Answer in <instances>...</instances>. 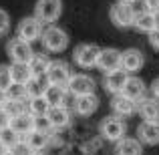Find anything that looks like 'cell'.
Segmentation results:
<instances>
[{"label": "cell", "mask_w": 159, "mask_h": 155, "mask_svg": "<svg viewBox=\"0 0 159 155\" xmlns=\"http://www.w3.org/2000/svg\"><path fill=\"white\" fill-rule=\"evenodd\" d=\"M99 131H101L103 139L111 141V143H119L121 139H125V133H127V123H125L123 117L109 115V117H105V119L101 121Z\"/></svg>", "instance_id": "obj_1"}, {"label": "cell", "mask_w": 159, "mask_h": 155, "mask_svg": "<svg viewBox=\"0 0 159 155\" xmlns=\"http://www.w3.org/2000/svg\"><path fill=\"white\" fill-rule=\"evenodd\" d=\"M6 54L14 65H28L34 57V51H32L30 43L22 40L20 36H14L6 43Z\"/></svg>", "instance_id": "obj_2"}, {"label": "cell", "mask_w": 159, "mask_h": 155, "mask_svg": "<svg viewBox=\"0 0 159 155\" xmlns=\"http://www.w3.org/2000/svg\"><path fill=\"white\" fill-rule=\"evenodd\" d=\"M40 43H43L44 51H48V52H62L69 47V36H66V32L62 28L52 24V26L44 28L43 36H40Z\"/></svg>", "instance_id": "obj_3"}, {"label": "cell", "mask_w": 159, "mask_h": 155, "mask_svg": "<svg viewBox=\"0 0 159 155\" xmlns=\"http://www.w3.org/2000/svg\"><path fill=\"white\" fill-rule=\"evenodd\" d=\"M62 12V0H39L34 6V16L40 22H47L48 26H52Z\"/></svg>", "instance_id": "obj_4"}, {"label": "cell", "mask_w": 159, "mask_h": 155, "mask_svg": "<svg viewBox=\"0 0 159 155\" xmlns=\"http://www.w3.org/2000/svg\"><path fill=\"white\" fill-rule=\"evenodd\" d=\"M101 51L103 48H99L97 44H93V43H83V44H79V47L75 48L73 58L81 69H93V66H97Z\"/></svg>", "instance_id": "obj_5"}, {"label": "cell", "mask_w": 159, "mask_h": 155, "mask_svg": "<svg viewBox=\"0 0 159 155\" xmlns=\"http://www.w3.org/2000/svg\"><path fill=\"white\" fill-rule=\"evenodd\" d=\"M70 77H73V73H70L69 65H66L65 61H52L51 66H48V71H47V83L52 85V87H62V89H66Z\"/></svg>", "instance_id": "obj_6"}, {"label": "cell", "mask_w": 159, "mask_h": 155, "mask_svg": "<svg viewBox=\"0 0 159 155\" xmlns=\"http://www.w3.org/2000/svg\"><path fill=\"white\" fill-rule=\"evenodd\" d=\"M95 79L89 77V75H83V73H77L70 77L69 85H66V91L70 95H75V99L79 97H85V95H93L95 93Z\"/></svg>", "instance_id": "obj_7"}, {"label": "cell", "mask_w": 159, "mask_h": 155, "mask_svg": "<svg viewBox=\"0 0 159 155\" xmlns=\"http://www.w3.org/2000/svg\"><path fill=\"white\" fill-rule=\"evenodd\" d=\"M135 8L133 6H127V4H113L111 10H109V18H111V22L115 24V26L119 28H127V26H133V22H135Z\"/></svg>", "instance_id": "obj_8"}, {"label": "cell", "mask_w": 159, "mask_h": 155, "mask_svg": "<svg viewBox=\"0 0 159 155\" xmlns=\"http://www.w3.org/2000/svg\"><path fill=\"white\" fill-rule=\"evenodd\" d=\"M44 28H43V22H40L36 16H26V18L20 20L18 24V34L22 40H26V43H34V40H39L40 36H43Z\"/></svg>", "instance_id": "obj_9"}, {"label": "cell", "mask_w": 159, "mask_h": 155, "mask_svg": "<svg viewBox=\"0 0 159 155\" xmlns=\"http://www.w3.org/2000/svg\"><path fill=\"white\" fill-rule=\"evenodd\" d=\"M129 77H131V75L125 73L123 69H117V71H113V73L105 75V79H103V87H105L107 93H111L113 97H117V95L123 93V89H125V85H127Z\"/></svg>", "instance_id": "obj_10"}, {"label": "cell", "mask_w": 159, "mask_h": 155, "mask_svg": "<svg viewBox=\"0 0 159 155\" xmlns=\"http://www.w3.org/2000/svg\"><path fill=\"white\" fill-rule=\"evenodd\" d=\"M97 69L105 75L121 69V52L117 48H103L101 54H99V61H97Z\"/></svg>", "instance_id": "obj_11"}, {"label": "cell", "mask_w": 159, "mask_h": 155, "mask_svg": "<svg viewBox=\"0 0 159 155\" xmlns=\"http://www.w3.org/2000/svg\"><path fill=\"white\" fill-rule=\"evenodd\" d=\"M137 113L143 123H159V101L153 97H143L137 103Z\"/></svg>", "instance_id": "obj_12"}, {"label": "cell", "mask_w": 159, "mask_h": 155, "mask_svg": "<svg viewBox=\"0 0 159 155\" xmlns=\"http://www.w3.org/2000/svg\"><path fill=\"white\" fill-rule=\"evenodd\" d=\"M143 62H145V57L139 48H127V51L121 52V69L129 75L137 73L143 66Z\"/></svg>", "instance_id": "obj_13"}, {"label": "cell", "mask_w": 159, "mask_h": 155, "mask_svg": "<svg viewBox=\"0 0 159 155\" xmlns=\"http://www.w3.org/2000/svg\"><path fill=\"white\" fill-rule=\"evenodd\" d=\"M10 129L20 137V139H24L26 135H30V133L34 131V117H32L30 113H24V115L14 117V119L10 121Z\"/></svg>", "instance_id": "obj_14"}, {"label": "cell", "mask_w": 159, "mask_h": 155, "mask_svg": "<svg viewBox=\"0 0 159 155\" xmlns=\"http://www.w3.org/2000/svg\"><path fill=\"white\" fill-rule=\"evenodd\" d=\"M111 109L117 117H129L133 113H137V103L123 97V95H117V97L111 99Z\"/></svg>", "instance_id": "obj_15"}, {"label": "cell", "mask_w": 159, "mask_h": 155, "mask_svg": "<svg viewBox=\"0 0 159 155\" xmlns=\"http://www.w3.org/2000/svg\"><path fill=\"white\" fill-rule=\"evenodd\" d=\"M145 83L141 81L139 77H129V81H127V85H125V89H123V97H127V99H131V101H135V103H139L141 99L145 97Z\"/></svg>", "instance_id": "obj_16"}, {"label": "cell", "mask_w": 159, "mask_h": 155, "mask_svg": "<svg viewBox=\"0 0 159 155\" xmlns=\"http://www.w3.org/2000/svg\"><path fill=\"white\" fill-rule=\"evenodd\" d=\"M47 119L52 129H62L70 123V113L66 107H51L47 113Z\"/></svg>", "instance_id": "obj_17"}, {"label": "cell", "mask_w": 159, "mask_h": 155, "mask_svg": "<svg viewBox=\"0 0 159 155\" xmlns=\"http://www.w3.org/2000/svg\"><path fill=\"white\" fill-rule=\"evenodd\" d=\"M139 141L145 145H157L159 143V123H141L137 127Z\"/></svg>", "instance_id": "obj_18"}, {"label": "cell", "mask_w": 159, "mask_h": 155, "mask_svg": "<svg viewBox=\"0 0 159 155\" xmlns=\"http://www.w3.org/2000/svg\"><path fill=\"white\" fill-rule=\"evenodd\" d=\"M115 155H143V145L139 139L125 137L119 143H115Z\"/></svg>", "instance_id": "obj_19"}, {"label": "cell", "mask_w": 159, "mask_h": 155, "mask_svg": "<svg viewBox=\"0 0 159 155\" xmlns=\"http://www.w3.org/2000/svg\"><path fill=\"white\" fill-rule=\"evenodd\" d=\"M97 107H99V97L97 95H85V97H79V99H75V109H77V113L81 117H89V115H93L95 111H97Z\"/></svg>", "instance_id": "obj_20"}, {"label": "cell", "mask_w": 159, "mask_h": 155, "mask_svg": "<svg viewBox=\"0 0 159 155\" xmlns=\"http://www.w3.org/2000/svg\"><path fill=\"white\" fill-rule=\"evenodd\" d=\"M24 141L28 143V147L34 153H43L51 143V133H43V131H32L30 135L24 137Z\"/></svg>", "instance_id": "obj_21"}, {"label": "cell", "mask_w": 159, "mask_h": 155, "mask_svg": "<svg viewBox=\"0 0 159 155\" xmlns=\"http://www.w3.org/2000/svg\"><path fill=\"white\" fill-rule=\"evenodd\" d=\"M10 75H12V85L26 87L32 81V71L28 65H10Z\"/></svg>", "instance_id": "obj_22"}, {"label": "cell", "mask_w": 159, "mask_h": 155, "mask_svg": "<svg viewBox=\"0 0 159 155\" xmlns=\"http://www.w3.org/2000/svg\"><path fill=\"white\" fill-rule=\"evenodd\" d=\"M47 77L39 79V77H32V81L28 83L24 89H26V97L28 101H34V99H44V93H47Z\"/></svg>", "instance_id": "obj_23"}, {"label": "cell", "mask_w": 159, "mask_h": 155, "mask_svg": "<svg viewBox=\"0 0 159 155\" xmlns=\"http://www.w3.org/2000/svg\"><path fill=\"white\" fill-rule=\"evenodd\" d=\"M51 62H52V61L47 57V54L34 52L32 61L28 62V66H30V71H32V77H39V79L47 77V71H48V66H51Z\"/></svg>", "instance_id": "obj_24"}, {"label": "cell", "mask_w": 159, "mask_h": 155, "mask_svg": "<svg viewBox=\"0 0 159 155\" xmlns=\"http://www.w3.org/2000/svg\"><path fill=\"white\" fill-rule=\"evenodd\" d=\"M65 99H66V89L62 87H47V93H44V101L48 107H65Z\"/></svg>", "instance_id": "obj_25"}, {"label": "cell", "mask_w": 159, "mask_h": 155, "mask_svg": "<svg viewBox=\"0 0 159 155\" xmlns=\"http://www.w3.org/2000/svg\"><path fill=\"white\" fill-rule=\"evenodd\" d=\"M133 26H135L139 32H145V34H151V32L155 30V20H153V14H149V12H145V10L137 12V16H135V22H133Z\"/></svg>", "instance_id": "obj_26"}, {"label": "cell", "mask_w": 159, "mask_h": 155, "mask_svg": "<svg viewBox=\"0 0 159 155\" xmlns=\"http://www.w3.org/2000/svg\"><path fill=\"white\" fill-rule=\"evenodd\" d=\"M48 105L44 99H34V101H28V113H30L32 117H43L48 113Z\"/></svg>", "instance_id": "obj_27"}, {"label": "cell", "mask_w": 159, "mask_h": 155, "mask_svg": "<svg viewBox=\"0 0 159 155\" xmlns=\"http://www.w3.org/2000/svg\"><path fill=\"white\" fill-rule=\"evenodd\" d=\"M6 95H8V101H18V103H26L28 101L26 89H24V87H20V85H12L10 89L6 91Z\"/></svg>", "instance_id": "obj_28"}, {"label": "cell", "mask_w": 159, "mask_h": 155, "mask_svg": "<svg viewBox=\"0 0 159 155\" xmlns=\"http://www.w3.org/2000/svg\"><path fill=\"white\" fill-rule=\"evenodd\" d=\"M6 113L10 115V119H14V117H18V115H24V113H28V101H26V103L8 101V105H6Z\"/></svg>", "instance_id": "obj_29"}, {"label": "cell", "mask_w": 159, "mask_h": 155, "mask_svg": "<svg viewBox=\"0 0 159 155\" xmlns=\"http://www.w3.org/2000/svg\"><path fill=\"white\" fill-rule=\"evenodd\" d=\"M12 87V75L8 65H0V91H8Z\"/></svg>", "instance_id": "obj_30"}, {"label": "cell", "mask_w": 159, "mask_h": 155, "mask_svg": "<svg viewBox=\"0 0 159 155\" xmlns=\"http://www.w3.org/2000/svg\"><path fill=\"white\" fill-rule=\"evenodd\" d=\"M0 141H2V143L6 145L8 149H12V147H14V145L20 141V137L16 135V133L12 131L10 127H8V129H4V131H0Z\"/></svg>", "instance_id": "obj_31"}, {"label": "cell", "mask_w": 159, "mask_h": 155, "mask_svg": "<svg viewBox=\"0 0 159 155\" xmlns=\"http://www.w3.org/2000/svg\"><path fill=\"white\" fill-rule=\"evenodd\" d=\"M10 155H34V151L28 147V143H26L24 139H20L18 143H16L14 147L10 149Z\"/></svg>", "instance_id": "obj_32"}, {"label": "cell", "mask_w": 159, "mask_h": 155, "mask_svg": "<svg viewBox=\"0 0 159 155\" xmlns=\"http://www.w3.org/2000/svg\"><path fill=\"white\" fill-rule=\"evenodd\" d=\"M34 131H43V133H51L52 131V127H51V123H48L47 115L34 117Z\"/></svg>", "instance_id": "obj_33"}, {"label": "cell", "mask_w": 159, "mask_h": 155, "mask_svg": "<svg viewBox=\"0 0 159 155\" xmlns=\"http://www.w3.org/2000/svg\"><path fill=\"white\" fill-rule=\"evenodd\" d=\"M8 28H10V16H8L6 10H2V8H0V36L6 34Z\"/></svg>", "instance_id": "obj_34"}, {"label": "cell", "mask_w": 159, "mask_h": 155, "mask_svg": "<svg viewBox=\"0 0 159 155\" xmlns=\"http://www.w3.org/2000/svg\"><path fill=\"white\" fill-rule=\"evenodd\" d=\"M143 10L145 12H149V14H157L159 12V0H145L143 2Z\"/></svg>", "instance_id": "obj_35"}, {"label": "cell", "mask_w": 159, "mask_h": 155, "mask_svg": "<svg viewBox=\"0 0 159 155\" xmlns=\"http://www.w3.org/2000/svg\"><path fill=\"white\" fill-rule=\"evenodd\" d=\"M10 115L6 113V109H0V131H4V129L10 127Z\"/></svg>", "instance_id": "obj_36"}, {"label": "cell", "mask_w": 159, "mask_h": 155, "mask_svg": "<svg viewBox=\"0 0 159 155\" xmlns=\"http://www.w3.org/2000/svg\"><path fill=\"white\" fill-rule=\"evenodd\" d=\"M149 44H151L155 51H159V30H153L149 34Z\"/></svg>", "instance_id": "obj_37"}, {"label": "cell", "mask_w": 159, "mask_h": 155, "mask_svg": "<svg viewBox=\"0 0 159 155\" xmlns=\"http://www.w3.org/2000/svg\"><path fill=\"white\" fill-rule=\"evenodd\" d=\"M149 91H151L153 99H157V101H159V77L151 83V85H149Z\"/></svg>", "instance_id": "obj_38"}, {"label": "cell", "mask_w": 159, "mask_h": 155, "mask_svg": "<svg viewBox=\"0 0 159 155\" xmlns=\"http://www.w3.org/2000/svg\"><path fill=\"white\" fill-rule=\"evenodd\" d=\"M6 105H8V95L6 91H0V109H6Z\"/></svg>", "instance_id": "obj_39"}, {"label": "cell", "mask_w": 159, "mask_h": 155, "mask_svg": "<svg viewBox=\"0 0 159 155\" xmlns=\"http://www.w3.org/2000/svg\"><path fill=\"white\" fill-rule=\"evenodd\" d=\"M8 153H10V149H8L6 145H4L2 141H0V155H8Z\"/></svg>", "instance_id": "obj_40"}, {"label": "cell", "mask_w": 159, "mask_h": 155, "mask_svg": "<svg viewBox=\"0 0 159 155\" xmlns=\"http://www.w3.org/2000/svg\"><path fill=\"white\" fill-rule=\"evenodd\" d=\"M117 2H119V4H127V6H133L137 0H117Z\"/></svg>", "instance_id": "obj_41"}, {"label": "cell", "mask_w": 159, "mask_h": 155, "mask_svg": "<svg viewBox=\"0 0 159 155\" xmlns=\"http://www.w3.org/2000/svg\"><path fill=\"white\" fill-rule=\"evenodd\" d=\"M153 20H155V30H159V12L153 14Z\"/></svg>", "instance_id": "obj_42"}, {"label": "cell", "mask_w": 159, "mask_h": 155, "mask_svg": "<svg viewBox=\"0 0 159 155\" xmlns=\"http://www.w3.org/2000/svg\"><path fill=\"white\" fill-rule=\"evenodd\" d=\"M34 155H47V153H34Z\"/></svg>", "instance_id": "obj_43"}]
</instances>
